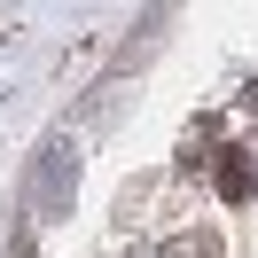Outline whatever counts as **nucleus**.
<instances>
[{"label": "nucleus", "instance_id": "1", "mask_svg": "<svg viewBox=\"0 0 258 258\" xmlns=\"http://www.w3.org/2000/svg\"><path fill=\"white\" fill-rule=\"evenodd\" d=\"M63 204H71V149L55 141L47 164H39V211H63Z\"/></svg>", "mask_w": 258, "mask_h": 258}]
</instances>
